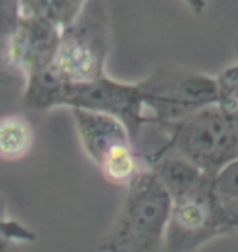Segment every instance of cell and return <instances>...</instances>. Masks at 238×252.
<instances>
[{"mask_svg":"<svg viewBox=\"0 0 238 252\" xmlns=\"http://www.w3.org/2000/svg\"><path fill=\"white\" fill-rule=\"evenodd\" d=\"M25 85L23 102L29 110L53 108L87 110L111 115L128 126L134 146L147 126V117L137 82H123L108 74L88 82H59L49 72L29 79Z\"/></svg>","mask_w":238,"mask_h":252,"instance_id":"obj_1","label":"cell"},{"mask_svg":"<svg viewBox=\"0 0 238 252\" xmlns=\"http://www.w3.org/2000/svg\"><path fill=\"white\" fill-rule=\"evenodd\" d=\"M173 200L145 167L128 187L113 223L100 241L101 252H163Z\"/></svg>","mask_w":238,"mask_h":252,"instance_id":"obj_2","label":"cell"},{"mask_svg":"<svg viewBox=\"0 0 238 252\" xmlns=\"http://www.w3.org/2000/svg\"><path fill=\"white\" fill-rule=\"evenodd\" d=\"M109 18L106 0H88L80 15L60 28L59 48L48 72L59 82L79 84L106 75Z\"/></svg>","mask_w":238,"mask_h":252,"instance_id":"obj_3","label":"cell"},{"mask_svg":"<svg viewBox=\"0 0 238 252\" xmlns=\"http://www.w3.org/2000/svg\"><path fill=\"white\" fill-rule=\"evenodd\" d=\"M147 126L166 129L217 102L215 77L178 65H160L137 82Z\"/></svg>","mask_w":238,"mask_h":252,"instance_id":"obj_4","label":"cell"},{"mask_svg":"<svg viewBox=\"0 0 238 252\" xmlns=\"http://www.w3.org/2000/svg\"><path fill=\"white\" fill-rule=\"evenodd\" d=\"M165 131L168 134L166 149H173L211 177L238 159V136L215 103Z\"/></svg>","mask_w":238,"mask_h":252,"instance_id":"obj_5","label":"cell"},{"mask_svg":"<svg viewBox=\"0 0 238 252\" xmlns=\"http://www.w3.org/2000/svg\"><path fill=\"white\" fill-rule=\"evenodd\" d=\"M60 28L41 18L22 17L0 43V80H22L48 72L59 48Z\"/></svg>","mask_w":238,"mask_h":252,"instance_id":"obj_6","label":"cell"},{"mask_svg":"<svg viewBox=\"0 0 238 252\" xmlns=\"http://www.w3.org/2000/svg\"><path fill=\"white\" fill-rule=\"evenodd\" d=\"M232 233L212 196V179L185 198L175 200L163 252H201L211 241Z\"/></svg>","mask_w":238,"mask_h":252,"instance_id":"obj_7","label":"cell"},{"mask_svg":"<svg viewBox=\"0 0 238 252\" xmlns=\"http://www.w3.org/2000/svg\"><path fill=\"white\" fill-rule=\"evenodd\" d=\"M80 144L87 158L98 165L111 149L124 143H132L131 133L121 120L111 115L70 110Z\"/></svg>","mask_w":238,"mask_h":252,"instance_id":"obj_8","label":"cell"},{"mask_svg":"<svg viewBox=\"0 0 238 252\" xmlns=\"http://www.w3.org/2000/svg\"><path fill=\"white\" fill-rule=\"evenodd\" d=\"M147 167L155 174L173 201L194 193L212 179L173 149L161 151L147 164Z\"/></svg>","mask_w":238,"mask_h":252,"instance_id":"obj_9","label":"cell"},{"mask_svg":"<svg viewBox=\"0 0 238 252\" xmlns=\"http://www.w3.org/2000/svg\"><path fill=\"white\" fill-rule=\"evenodd\" d=\"M98 167L106 180L126 189L147 165L134 143H124L111 149L98 164Z\"/></svg>","mask_w":238,"mask_h":252,"instance_id":"obj_10","label":"cell"},{"mask_svg":"<svg viewBox=\"0 0 238 252\" xmlns=\"http://www.w3.org/2000/svg\"><path fill=\"white\" fill-rule=\"evenodd\" d=\"M34 144V129L22 115L0 118V159L18 160L29 154Z\"/></svg>","mask_w":238,"mask_h":252,"instance_id":"obj_11","label":"cell"},{"mask_svg":"<svg viewBox=\"0 0 238 252\" xmlns=\"http://www.w3.org/2000/svg\"><path fill=\"white\" fill-rule=\"evenodd\" d=\"M212 196L229 228L238 229V159L212 177Z\"/></svg>","mask_w":238,"mask_h":252,"instance_id":"obj_12","label":"cell"},{"mask_svg":"<svg viewBox=\"0 0 238 252\" xmlns=\"http://www.w3.org/2000/svg\"><path fill=\"white\" fill-rule=\"evenodd\" d=\"M88 0H18L22 17L41 18L64 28L79 17Z\"/></svg>","mask_w":238,"mask_h":252,"instance_id":"obj_13","label":"cell"},{"mask_svg":"<svg viewBox=\"0 0 238 252\" xmlns=\"http://www.w3.org/2000/svg\"><path fill=\"white\" fill-rule=\"evenodd\" d=\"M217 102L227 122L238 136V63L227 65L215 75Z\"/></svg>","mask_w":238,"mask_h":252,"instance_id":"obj_14","label":"cell"},{"mask_svg":"<svg viewBox=\"0 0 238 252\" xmlns=\"http://www.w3.org/2000/svg\"><path fill=\"white\" fill-rule=\"evenodd\" d=\"M36 241V234L28 226L12 218L7 206L0 200V252H22L23 244Z\"/></svg>","mask_w":238,"mask_h":252,"instance_id":"obj_15","label":"cell"},{"mask_svg":"<svg viewBox=\"0 0 238 252\" xmlns=\"http://www.w3.org/2000/svg\"><path fill=\"white\" fill-rule=\"evenodd\" d=\"M20 18L18 0H0V43Z\"/></svg>","mask_w":238,"mask_h":252,"instance_id":"obj_16","label":"cell"},{"mask_svg":"<svg viewBox=\"0 0 238 252\" xmlns=\"http://www.w3.org/2000/svg\"><path fill=\"white\" fill-rule=\"evenodd\" d=\"M183 3L188 7L192 13L196 15H201L202 12L206 10V5H207V0H183Z\"/></svg>","mask_w":238,"mask_h":252,"instance_id":"obj_17","label":"cell"},{"mask_svg":"<svg viewBox=\"0 0 238 252\" xmlns=\"http://www.w3.org/2000/svg\"><path fill=\"white\" fill-rule=\"evenodd\" d=\"M235 49H237V63H238V41L235 43Z\"/></svg>","mask_w":238,"mask_h":252,"instance_id":"obj_18","label":"cell"},{"mask_svg":"<svg viewBox=\"0 0 238 252\" xmlns=\"http://www.w3.org/2000/svg\"><path fill=\"white\" fill-rule=\"evenodd\" d=\"M237 41H238V38H237Z\"/></svg>","mask_w":238,"mask_h":252,"instance_id":"obj_19","label":"cell"}]
</instances>
